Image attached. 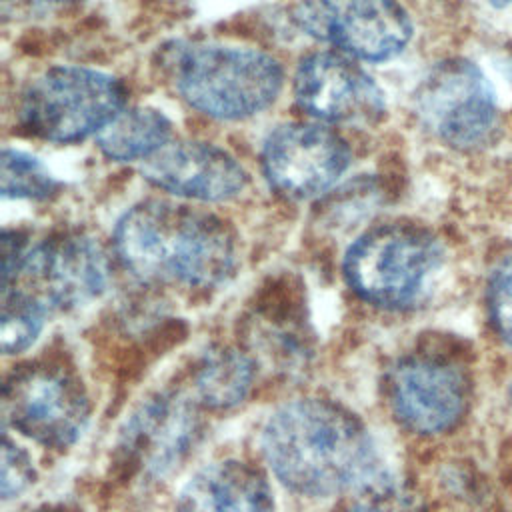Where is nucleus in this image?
<instances>
[{
  "label": "nucleus",
  "instance_id": "nucleus-21",
  "mask_svg": "<svg viewBox=\"0 0 512 512\" xmlns=\"http://www.w3.org/2000/svg\"><path fill=\"white\" fill-rule=\"evenodd\" d=\"M350 512H424V506L414 494L380 478L360 490V498Z\"/></svg>",
  "mask_w": 512,
  "mask_h": 512
},
{
  "label": "nucleus",
  "instance_id": "nucleus-3",
  "mask_svg": "<svg viewBox=\"0 0 512 512\" xmlns=\"http://www.w3.org/2000/svg\"><path fill=\"white\" fill-rule=\"evenodd\" d=\"M160 68L174 92L196 112L216 120H244L272 106L284 72L262 50L216 42H170Z\"/></svg>",
  "mask_w": 512,
  "mask_h": 512
},
{
  "label": "nucleus",
  "instance_id": "nucleus-7",
  "mask_svg": "<svg viewBox=\"0 0 512 512\" xmlns=\"http://www.w3.org/2000/svg\"><path fill=\"white\" fill-rule=\"evenodd\" d=\"M292 20L306 36L364 62L392 60L412 38V20L396 0H298Z\"/></svg>",
  "mask_w": 512,
  "mask_h": 512
},
{
  "label": "nucleus",
  "instance_id": "nucleus-17",
  "mask_svg": "<svg viewBox=\"0 0 512 512\" xmlns=\"http://www.w3.org/2000/svg\"><path fill=\"white\" fill-rule=\"evenodd\" d=\"M252 382V366L232 348H216L204 354L196 370V390L206 406L232 408L246 396Z\"/></svg>",
  "mask_w": 512,
  "mask_h": 512
},
{
  "label": "nucleus",
  "instance_id": "nucleus-23",
  "mask_svg": "<svg viewBox=\"0 0 512 512\" xmlns=\"http://www.w3.org/2000/svg\"><path fill=\"white\" fill-rule=\"evenodd\" d=\"M44 2H52V4H66V2H78V0H44Z\"/></svg>",
  "mask_w": 512,
  "mask_h": 512
},
{
  "label": "nucleus",
  "instance_id": "nucleus-1",
  "mask_svg": "<svg viewBox=\"0 0 512 512\" xmlns=\"http://www.w3.org/2000/svg\"><path fill=\"white\" fill-rule=\"evenodd\" d=\"M262 448L276 478L298 494L330 496L384 478L366 428L324 400L278 408L264 426Z\"/></svg>",
  "mask_w": 512,
  "mask_h": 512
},
{
  "label": "nucleus",
  "instance_id": "nucleus-16",
  "mask_svg": "<svg viewBox=\"0 0 512 512\" xmlns=\"http://www.w3.org/2000/svg\"><path fill=\"white\" fill-rule=\"evenodd\" d=\"M172 136V122L152 106L124 108L98 136V150L114 162L148 160L162 150Z\"/></svg>",
  "mask_w": 512,
  "mask_h": 512
},
{
  "label": "nucleus",
  "instance_id": "nucleus-8",
  "mask_svg": "<svg viewBox=\"0 0 512 512\" xmlns=\"http://www.w3.org/2000/svg\"><path fill=\"white\" fill-rule=\"evenodd\" d=\"M348 142L322 122L276 126L260 152L268 186L290 200H310L328 192L350 168Z\"/></svg>",
  "mask_w": 512,
  "mask_h": 512
},
{
  "label": "nucleus",
  "instance_id": "nucleus-18",
  "mask_svg": "<svg viewBox=\"0 0 512 512\" xmlns=\"http://www.w3.org/2000/svg\"><path fill=\"white\" fill-rule=\"evenodd\" d=\"M58 190V180L32 154L4 148L0 156V192L4 198L42 200Z\"/></svg>",
  "mask_w": 512,
  "mask_h": 512
},
{
  "label": "nucleus",
  "instance_id": "nucleus-9",
  "mask_svg": "<svg viewBox=\"0 0 512 512\" xmlns=\"http://www.w3.org/2000/svg\"><path fill=\"white\" fill-rule=\"evenodd\" d=\"M2 414L26 438L42 446L66 448L82 436L90 408L82 386L70 374L34 366L6 382Z\"/></svg>",
  "mask_w": 512,
  "mask_h": 512
},
{
  "label": "nucleus",
  "instance_id": "nucleus-5",
  "mask_svg": "<svg viewBox=\"0 0 512 512\" xmlns=\"http://www.w3.org/2000/svg\"><path fill=\"white\" fill-rule=\"evenodd\" d=\"M442 260V246L428 230L412 224H382L350 244L344 276L362 300L398 310L426 296Z\"/></svg>",
  "mask_w": 512,
  "mask_h": 512
},
{
  "label": "nucleus",
  "instance_id": "nucleus-19",
  "mask_svg": "<svg viewBox=\"0 0 512 512\" xmlns=\"http://www.w3.org/2000/svg\"><path fill=\"white\" fill-rule=\"evenodd\" d=\"M46 308L20 290L2 292L0 346L4 354L26 350L44 326Z\"/></svg>",
  "mask_w": 512,
  "mask_h": 512
},
{
  "label": "nucleus",
  "instance_id": "nucleus-12",
  "mask_svg": "<svg viewBox=\"0 0 512 512\" xmlns=\"http://www.w3.org/2000/svg\"><path fill=\"white\" fill-rule=\"evenodd\" d=\"M396 418L418 434H440L458 424L468 406V380L448 360L414 356L398 362L388 378Z\"/></svg>",
  "mask_w": 512,
  "mask_h": 512
},
{
  "label": "nucleus",
  "instance_id": "nucleus-2",
  "mask_svg": "<svg viewBox=\"0 0 512 512\" xmlns=\"http://www.w3.org/2000/svg\"><path fill=\"white\" fill-rule=\"evenodd\" d=\"M114 252L136 278L188 288L222 284L236 268L232 230L214 214L166 200L128 208L114 228Z\"/></svg>",
  "mask_w": 512,
  "mask_h": 512
},
{
  "label": "nucleus",
  "instance_id": "nucleus-20",
  "mask_svg": "<svg viewBox=\"0 0 512 512\" xmlns=\"http://www.w3.org/2000/svg\"><path fill=\"white\" fill-rule=\"evenodd\" d=\"M488 314L496 334L512 346V254L502 258L490 274Z\"/></svg>",
  "mask_w": 512,
  "mask_h": 512
},
{
  "label": "nucleus",
  "instance_id": "nucleus-15",
  "mask_svg": "<svg viewBox=\"0 0 512 512\" xmlns=\"http://www.w3.org/2000/svg\"><path fill=\"white\" fill-rule=\"evenodd\" d=\"M174 512H272L264 476L238 460L198 470L182 488Z\"/></svg>",
  "mask_w": 512,
  "mask_h": 512
},
{
  "label": "nucleus",
  "instance_id": "nucleus-22",
  "mask_svg": "<svg viewBox=\"0 0 512 512\" xmlns=\"http://www.w3.org/2000/svg\"><path fill=\"white\" fill-rule=\"evenodd\" d=\"M34 478L32 464L28 456L12 444L8 438H4L2 444V498H14L20 492H24Z\"/></svg>",
  "mask_w": 512,
  "mask_h": 512
},
{
  "label": "nucleus",
  "instance_id": "nucleus-13",
  "mask_svg": "<svg viewBox=\"0 0 512 512\" xmlns=\"http://www.w3.org/2000/svg\"><path fill=\"white\" fill-rule=\"evenodd\" d=\"M140 174L152 186L180 198L224 202L238 196L248 180L242 164L224 148L198 142H168L142 162Z\"/></svg>",
  "mask_w": 512,
  "mask_h": 512
},
{
  "label": "nucleus",
  "instance_id": "nucleus-14",
  "mask_svg": "<svg viewBox=\"0 0 512 512\" xmlns=\"http://www.w3.org/2000/svg\"><path fill=\"white\" fill-rule=\"evenodd\" d=\"M194 408L180 396H156L142 404L124 432V448L152 476L170 472L194 444Z\"/></svg>",
  "mask_w": 512,
  "mask_h": 512
},
{
  "label": "nucleus",
  "instance_id": "nucleus-6",
  "mask_svg": "<svg viewBox=\"0 0 512 512\" xmlns=\"http://www.w3.org/2000/svg\"><path fill=\"white\" fill-rule=\"evenodd\" d=\"M414 112L432 138L456 150L488 144L498 126L494 88L464 58L442 60L426 72L414 92Z\"/></svg>",
  "mask_w": 512,
  "mask_h": 512
},
{
  "label": "nucleus",
  "instance_id": "nucleus-24",
  "mask_svg": "<svg viewBox=\"0 0 512 512\" xmlns=\"http://www.w3.org/2000/svg\"><path fill=\"white\" fill-rule=\"evenodd\" d=\"M490 2H492V4H498V6H504L508 0H490Z\"/></svg>",
  "mask_w": 512,
  "mask_h": 512
},
{
  "label": "nucleus",
  "instance_id": "nucleus-4",
  "mask_svg": "<svg viewBox=\"0 0 512 512\" xmlns=\"http://www.w3.org/2000/svg\"><path fill=\"white\" fill-rule=\"evenodd\" d=\"M126 108L124 84L86 66H52L26 84L18 122L34 138L70 144L98 136Z\"/></svg>",
  "mask_w": 512,
  "mask_h": 512
},
{
  "label": "nucleus",
  "instance_id": "nucleus-10",
  "mask_svg": "<svg viewBox=\"0 0 512 512\" xmlns=\"http://www.w3.org/2000/svg\"><path fill=\"white\" fill-rule=\"evenodd\" d=\"M18 282L24 284L20 292L38 300L46 310L78 308L104 292L108 262L94 238L82 232H62L26 250L10 288Z\"/></svg>",
  "mask_w": 512,
  "mask_h": 512
},
{
  "label": "nucleus",
  "instance_id": "nucleus-11",
  "mask_svg": "<svg viewBox=\"0 0 512 512\" xmlns=\"http://www.w3.org/2000/svg\"><path fill=\"white\" fill-rule=\"evenodd\" d=\"M292 92L296 104L322 124L368 128L386 112L382 88L354 58L338 50L302 56Z\"/></svg>",
  "mask_w": 512,
  "mask_h": 512
}]
</instances>
